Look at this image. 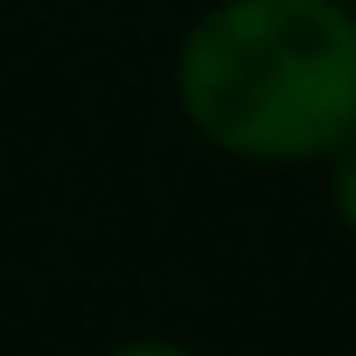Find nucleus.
Here are the masks:
<instances>
[{
	"label": "nucleus",
	"instance_id": "obj_3",
	"mask_svg": "<svg viewBox=\"0 0 356 356\" xmlns=\"http://www.w3.org/2000/svg\"><path fill=\"white\" fill-rule=\"evenodd\" d=\"M105 356H196V349H182V342H161V335H140V342H119V349H105Z\"/></svg>",
	"mask_w": 356,
	"mask_h": 356
},
{
	"label": "nucleus",
	"instance_id": "obj_2",
	"mask_svg": "<svg viewBox=\"0 0 356 356\" xmlns=\"http://www.w3.org/2000/svg\"><path fill=\"white\" fill-rule=\"evenodd\" d=\"M328 196H335V217L356 231V140L335 147V175H328Z\"/></svg>",
	"mask_w": 356,
	"mask_h": 356
},
{
	"label": "nucleus",
	"instance_id": "obj_1",
	"mask_svg": "<svg viewBox=\"0 0 356 356\" xmlns=\"http://www.w3.org/2000/svg\"><path fill=\"white\" fill-rule=\"evenodd\" d=\"M175 91L238 161H321L356 140V15L342 0H217L175 56Z\"/></svg>",
	"mask_w": 356,
	"mask_h": 356
}]
</instances>
